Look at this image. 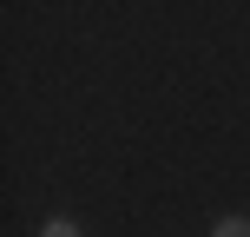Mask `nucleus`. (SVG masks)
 Segmentation results:
<instances>
[{
	"label": "nucleus",
	"mask_w": 250,
	"mask_h": 237,
	"mask_svg": "<svg viewBox=\"0 0 250 237\" xmlns=\"http://www.w3.org/2000/svg\"><path fill=\"white\" fill-rule=\"evenodd\" d=\"M217 237H250V224H244V217H224V224H217Z\"/></svg>",
	"instance_id": "nucleus-2"
},
{
	"label": "nucleus",
	"mask_w": 250,
	"mask_h": 237,
	"mask_svg": "<svg viewBox=\"0 0 250 237\" xmlns=\"http://www.w3.org/2000/svg\"><path fill=\"white\" fill-rule=\"evenodd\" d=\"M40 237H79V231H73V217H53V224L40 231Z\"/></svg>",
	"instance_id": "nucleus-1"
}]
</instances>
